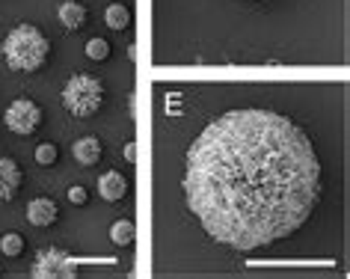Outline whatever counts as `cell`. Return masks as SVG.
<instances>
[{
    "label": "cell",
    "instance_id": "1",
    "mask_svg": "<svg viewBox=\"0 0 350 279\" xmlns=\"http://www.w3.org/2000/svg\"><path fill=\"white\" fill-rule=\"evenodd\" d=\"M323 194L314 143L276 110H229L193 140L185 199L208 238L252 252L291 238Z\"/></svg>",
    "mask_w": 350,
    "mask_h": 279
},
{
    "label": "cell",
    "instance_id": "2",
    "mask_svg": "<svg viewBox=\"0 0 350 279\" xmlns=\"http://www.w3.org/2000/svg\"><path fill=\"white\" fill-rule=\"evenodd\" d=\"M0 54L10 72L15 75H39L51 63V39L33 24H15L0 42Z\"/></svg>",
    "mask_w": 350,
    "mask_h": 279
},
{
    "label": "cell",
    "instance_id": "3",
    "mask_svg": "<svg viewBox=\"0 0 350 279\" xmlns=\"http://www.w3.org/2000/svg\"><path fill=\"white\" fill-rule=\"evenodd\" d=\"M59 98H63V107L68 116L90 119L107 104V86H104L101 77H95L90 72H77L63 83Z\"/></svg>",
    "mask_w": 350,
    "mask_h": 279
},
{
    "label": "cell",
    "instance_id": "4",
    "mask_svg": "<svg viewBox=\"0 0 350 279\" xmlns=\"http://www.w3.org/2000/svg\"><path fill=\"white\" fill-rule=\"evenodd\" d=\"M30 274L36 279H75L81 274V258L63 247H48L36 256Z\"/></svg>",
    "mask_w": 350,
    "mask_h": 279
},
{
    "label": "cell",
    "instance_id": "5",
    "mask_svg": "<svg viewBox=\"0 0 350 279\" xmlns=\"http://www.w3.org/2000/svg\"><path fill=\"white\" fill-rule=\"evenodd\" d=\"M3 122H6V128H10L12 134L33 137L42 128V122H45V113H42L39 101H33L30 95H21V98H15L10 107H6Z\"/></svg>",
    "mask_w": 350,
    "mask_h": 279
},
{
    "label": "cell",
    "instance_id": "6",
    "mask_svg": "<svg viewBox=\"0 0 350 279\" xmlns=\"http://www.w3.org/2000/svg\"><path fill=\"white\" fill-rule=\"evenodd\" d=\"M24 187V170L15 158L0 155V202H12Z\"/></svg>",
    "mask_w": 350,
    "mask_h": 279
},
{
    "label": "cell",
    "instance_id": "7",
    "mask_svg": "<svg viewBox=\"0 0 350 279\" xmlns=\"http://www.w3.org/2000/svg\"><path fill=\"white\" fill-rule=\"evenodd\" d=\"M27 220H30V226H36V229H51V226L59 220V205H57L51 196H36V199H30V205H27Z\"/></svg>",
    "mask_w": 350,
    "mask_h": 279
},
{
    "label": "cell",
    "instance_id": "8",
    "mask_svg": "<svg viewBox=\"0 0 350 279\" xmlns=\"http://www.w3.org/2000/svg\"><path fill=\"white\" fill-rule=\"evenodd\" d=\"M128 190H131V185L119 170H110L98 178V196L104 202H122V199L128 196Z\"/></svg>",
    "mask_w": 350,
    "mask_h": 279
},
{
    "label": "cell",
    "instance_id": "9",
    "mask_svg": "<svg viewBox=\"0 0 350 279\" xmlns=\"http://www.w3.org/2000/svg\"><path fill=\"white\" fill-rule=\"evenodd\" d=\"M57 18H59V24H63L66 30L77 33V30L86 27V21H90V10H86L81 0H63L59 10H57Z\"/></svg>",
    "mask_w": 350,
    "mask_h": 279
},
{
    "label": "cell",
    "instance_id": "10",
    "mask_svg": "<svg viewBox=\"0 0 350 279\" xmlns=\"http://www.w3.org/2000/svg\"><path fill=\"white\" fill-rule=\"evenodd\" d=\"M72 155L81 167H95L101 158H104V143L98 137H81L77 143L72 146Z\"/></svg>",
    "mask_w": 350,
    "mask_h": 279
},
{
    "label": "cell",
    "instance_id": "11",
    "mask_svg": "<svg viewBox=\"0 0 350 279\" xmlns=\"http://www.w3.org/2000/svg\"><path fill=\"white\" fill-rule=\"evenodd\" d=\"M110 241L116 243V247H131V243L137 241V226H134V220H125V217L113 220V226H110Z\"/></svg>",
    "mask_w": 350,
    "mask_h": 279
},
{
    "label": "cell",
    "instance_id": "12",
    "mask_svg": "<svg viewBox=\"0 0 350 279\" xmlns=\"http://www.w3.org/2000/svg\"><path fill=\"white\" fill-rule=\"evenodd\" d=\"M104 21H107V27H110V30L122 33V30H128V27H131V10H128L125 3H110V6H107V12H104Z\"/></svg>",
    "mask_w": 350,
    "mask_h": 279
},
{
    "label": "cell",
    "instance_id": "13",
    "mask_svg": "<svg viewBox=\"0 0 350 279\" xmlns=\"http://www.w3.org/2000/svg\"><path fill=\"white\" fill-rule=\"evenodd\" d=\"M24 250H27V241H24L18 232H6L3 238H0V252H3L6 258H21Z\"/></svg>",
    "mask_w": 350,
    "mask_h": 279
},
{
    "label": "cell",
    "instance_id": "14",
    "mask_svg": "<svg viewBox=\"0 0 350 279\" xmlns=\"http://www.w3.org/2000/svg\"><path fill=\"white\" fill-rule=\"evenodd\" d=\"M113 54V48H110V42L107 39H101V36H95L86 42V57L92 59V63H107Z\"/></svg>",
    "mask_w": 350,
    "mask_h": 279
},
{
    "label": "cell",
    "instance_id": "15",
    "mask_svg": "<svg viewBox=\"0 0 350 279\" xmlns=\"http://www.w3.org/2000/svg\"><path fill=\"white\" fill-rule=\"evenodd\" d=\"M57 161H59L57 143H39L36 146V163H39V167H54Z\"/></svg>",
    "mask_w": 350,
    "mask_h": 279
},
{
    "label": "cell",
    "instance_id": "16",
    "mask_svg": "<svg viewBox=\"0 0 350 279\" xmlns=\"http://www.w3.org/2000/svg\"><path fill=\"white\" fill-rule=\"evenodd\" d=\"M66 196H68V202H72V205H86V202H90V190H86L83 185H72Z\"/></svg>",
    "mask_w": 350,
    "mask_h": 279
},
{
    "label": "cell",
    "instance_id": "17",
    "mask_svg": "<svg viewBox=\"0 0 350 279\" xmlns=\"http://www.w3.org/2000/svg\"><path fill=\"white\" fill-rule=\"evenodd\" d=\"M125 161L128 163H137V143H134V140L125 146Z\"/></svg>",
    "mask_w": 350,
    "mask_h": 279
},
{
    "label": "cell",
    "instance_id": "18",
    "mask_svg": "<svg viewBox=\"0 0 350 279\" xmlns=\"http://www.w3.org/2000/svg\"><path fill=\"white\" fill-rule=\"evenodd\" d=\"M128 57H131V59H137V45H134V42L128 45Z\"/></svg>",
    "mask_w": 350,
    "mask_h": 279
}]
</instances>
